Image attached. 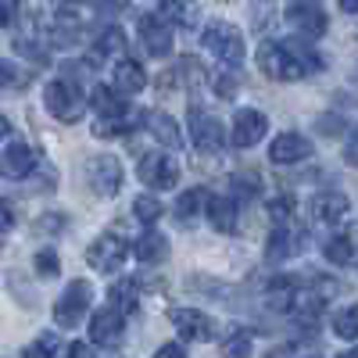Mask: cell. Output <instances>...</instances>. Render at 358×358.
I'll return each instance as SVG.
<instances>
[{
    "label": "cell",
    "instance_id": "3957f363",
    "mask_svg": "<svg viewBox=\"0 0 358 358\" xmlns=\"http://www.w3.org/2000/svg\"><path fill=\"white\" fill-rule=\"evenodd\" d=\"M43 108L50 111V118H57V122H65V126H76L83 122V115H86V97H83V90L69 79H54L43 86Z\"/></svg>",
    "mask_w": 358,
    "mask_h": 358
},
{
    "label": "cell",
    "instance_id": "7402d4cb",
    "mask_svg": "<svg viewBox=\"0 0 358 358\" xmlns=\"http://www.w3.org/2000/svg\"><path fill=\"white\" fill-rule=\"evenodd\" d=\"M158 15L169 25H179V29H194L197 18H201L194 0H158Z\"/></svg>",
    "mask_w": 358,
    "mask_h": 358
},
{
    "label": "cell",
    "instance_id": "7dc6e473",
    "mask_svg": "<svg viewBox=\"0 0 358 358\" xmlns=\"http://www.w3.org/2000/svg\"><path fill=\"white\" fill-rule=\"evenodd\" d=\"M8 136H11V122H8V118H4V115H0V143H4Z\"/></svg>",
    "mask_w": 358,
    "mask_h": 358
},
{
    "label": "cell",
    "instance_id": "d590c367",
    "mask_svg": "<svg viewBox=\"0 0 358 358\" xmlns=\"http://www.w3.org/2000/svg\"><path fill=\"white\" fill-rule=\"evenodd\" d=\"M15 50L22 54V57H29V62H36V65H50L47 62V50H43V43H33V40H15Z\"/></svg>",
    "mask_w": 358,
    "mask_h": 358
},
{
    "label": "cell",
    "instance_id": "7a4b0ae2",
    "mask_svg": "<svg viewBox=\"0 0 358 358\" xmlns=\"http://www.w3.org/2000/svg\"><path fill=\"white\" fill-rule=\"evenodd\" d=\"M201 47L215 57V62H222V65H229V69H236L244 62V54H248V47H244V33L236 29L233 22H222V18H215V22H208L204 25V33H201Z\"/></svg>",
    "mask_w": 358,
    "mask_h": 358
},
{
    "label": "cell",
    "instance_id": "ffe728a7",
    "mask_svg": "<svg viewBox=\"0 0 358 358\" xmlns=\"http://www.w3.org/2000/svg\"><path fill=\"white\" fill-rule=\"evenodd\" d=\"M0 169H4L11 179H25L36 169V151L29 143H11L4 151V158H0Z\"/></svg>",
    "mask_w": 358,
    "mask_h": 358
},
{
    "label": "cell",
    "instance_id": "e0dca14e",
    "mask_svg": "<svg viewBox=\"0 0 358 358\" xmlns=\"http://www.w3.org/2000/svg\"><path fill=\"white\" fill-rule=\"evenodd\" d=\"M143 126H147V133L158 140V147H183V133H179V126H176L172 115H165V111H147V115H143Z\"/></svg>",
    "mask_w": 358,
    "mask_h": 358
},
{
    "label": "cell",
    "instance_id": "9c48e42d",
    "mask_svg": "<svg viewBox=\"0 0 358 358\" xmlns=\"http://www.w3.org/2000/svg\"><path fill=\"white\" fill-rule=\"evenodd\" d=\"M126 255H129L126 236H118V233H101L97 241L90 244L86 262H90V268H97L101 276H108V273H115V268L126 262Z\"/></svg>",
    "mask_w": 358,
    "mask_h": 358
},
{
    "label": "cell",
    "instance_id": "f1b7e54d",
    "mask_svg": "<svg viewBox=\"0 0 358 358\" xmlns=\"http://www.w3.org/2000/svg\"><path fill=\"white\" fill-rule=\"evenodd\" d=\"M334 334L341 341H358V301L348 305V308H341L334 315Z\"/></svg>",
    "mask_w": 358,
    "mask_h": 358
},
{
    "label": "cell",
    "instance_id": "52a82bcc",
    "mask_svg": "<svg viewBox=\"0 0 358 358\" xmlns=\"http://www.w3.org/2000/svg\"><path fill=\"white\" fill-rule=\"evenodd\" d=\"M187 129H190V140L201 155H219L222 143H226V129L215 115H208L204 108H190L187 115Z\"/></svg>",
    "mask_w": 358,
    "mask_h": 358
},
{
    "label": "cell",
    "instance_id": "83f0119b",
    "mask_svg": "<svg viewBox=\"0 0 358 358\" xmlns=\"http://www.w3.org/2000/svg\"><path fill=\"white\" fill-rule=\"evenodd\" d=\"M322 255H326L330 265H351L355 262V236L351 233H334L330 241H326Z\"/></svg>",
    "mask_w": 358,
    "mask_h": 358
},
{
    "label": "cell",
    "instance_id": "836d02e7",
    "mask_svg": "<svg viewBox=\"0 0 358 358\" xmlns=\"http://www.w3.org/2000/svg\"><path fill=\"white\" fill-rule=\"evenodd\" d=\"M222 358H251V337L244 330H233L222 341Z\"/></svg>",
    "mask_w": 358,
    "mask_h": 358
},
{
    "label": "cell",
    "instance_id": "ab89813d",
    "mask_svg": "<svg viewBox=\"0 0 358 358\" xmlns=\"http://www.w3.org/2000/svg\"><path fill=\"white\" fill-rule=\"evenodd\" d=\"M11 226H15V208L0 197V233H8Z\"/></svg>",
    "mask_w": 358,
    "mask_h": 358
},
{
    "label": "cell",
    "instance_id": "44dd1931",
    "mask_svg": "<svg viewBox=\"0 0 358 358\" xmlns=\"http://www.w3.org/2000/svg\"><path fill=\"white\" fill-rule=\"evenodd\" d=\"M204 212H208V222L215 226V233L236 229V197H208Z\"/></svg>",
    "mask_w": 358,
    "mask_h": 358
},
{
    "label": "cell",
    "instance_id": "7bdbcfd3",
    "mask_svg": "<svg viewBox=\"0 0 358 358\" xmlns=\"http://www.w3.org/2000/svg\"><path fill=\"white\" fill-rule=\"evenodd\" d=\"M62 226H65L62 215H43V219H36V233H43V229H62Z\"/></svg>",
    "mask_w": 358,
    "mask_h": 358
},
{
    "label": "cell",
    "instance_id": "c3c4849f",
    "mask_svg": "<svg viewBox=\"0 0 358 358\" xmlns=\"http://www.w3.org/2000/svg\"><path fill=\"white\" fill-rule=\"evenodd\" d=\"M341 8H344L348 15H358V0H341Z\"/></svg>",
    "mask_w": 358,
    "mask_h": 358
},
{
    "label": "cell",
    "instance_id": "f546056e",
    "mask_svg": "<svg viewBox=\"0 0 358 358\" xmlns=\"http://www.w3.org/2000/svg\"><path fill=\"white\" fill-rule=\"evenodd\" d=\"M201 204H208V190H201V187H197V190H187L183 197L176 201V219H179V222H190V219L201 212Z\"/></svg>",
    "mask_w": 358,
    "mask_h": 358
},
{
    "label": "cell",
    "instance_id": "5bb4252c",
    "mask_svg": "<svg viewBox=\"0 0 358 358\" xmlns=\"http://www.w3.org/2000/svg\"><path fill=\"white\" fill-rule=\"evenodd\" d=\"M301 294H305V287L297 276H273L265 287V301L273 312H294L297 301H301Z\"/></svg>",
    "mask_w": 358,
    "mask_h": 358
},
{
    "label": "cell",
    "instance_id": "9a60e30c",
    "mask_svg": "<svg viewBox=\"0 0 358 358\" xmlns=\"http://www.w3.org/2000/svg\"><path fill=\"white\" fill-rule=\"evenodd\" d=\"M348 212H351V204L341 190H322V194L312 197V219L319 226H337Z\"/></svg>",
    "mask_w": 358,
    "mask_h": 358
},
{
    "label": "cell",
    "instance_id": "d4e9b609",
    "mask_svg": "<svg viewBox=\"0 0 358 358\" xmlns=\"http://www.w3.org/2000/svg\"><path fill=\"white\" fill-rule=\"evenodd\" d=\"M297 244L301 241L294 236V229L287 222H276L273 236H268V244H265V255H268V262H283V258H290L297 251Z\"/></svg>",
    "mask_w": 358,
    "mask_h": 358
},
{
    "label": "cell",
    "instance_id": "681fc988",
    "mask_svg": "<svg viewBox=\"0 0 358 358\" xmlns=\"http://www.w3.org/2000/svg\"><path fill=\"white\" fill-rule=\"evenodd\" d=\"M54 4H65L69 8V4H97V0H54Z\"/></svg>",
    "mask_w": 358,
    "mask_h": 358
},
{
    "label": "cell",
    "instance_id": "5b68a950",
    "mask_svg": "<svg viewBox=\"0 0 358 358\" xmlns=\"http://www.w3.org/2000/svg\"><path fill=\"white\" fill-rule=\"evenodd\" d=\"M136 176H140V183L147 190H155V194H165L179 183V165L172 155H162V151H151V155H143L140 165H136Z\"/></svg>",
    "mask_w": 358,
    "mask_h": 358
},
{
    "label": "cell",
    "instance_id": "277c9868",
    "mask_svg": "<svg viewBox=\"0 0 358 358\" xmlns=\"http://www.w3.org/2000/svg\"><path fill=\"white\" fill-rule=\"evenodd\" d=\"M90 305H94V287L86 280H72L69 290L54 301V322L65 326V330H76V326L90 315Z\"/></svg>",
    "mask_w": 358,
    "mask_h": 358
},
{
    "label": "cell",
    "instance_id": "7c38bea8",
    "mask_svg": "<svg viewBox=\"0 0 358 358\" xmlns=\"http://www.w3.org/2000/svg\"><path fill=\"white\" fill-rule=\"evenodd\" d=\"M265 133H268V118L258 108H244V111L233 115V133H229L233 147L248 151V147H255V143L265 140Z\"/></svg>",
    "mask_w": 358,
    "mask_h": 358
},
{
    "label": "cell",
    "instance_id": "e575fe53",
    "mask_svg": "<svg viewBox=\"0 0 358 358\" xmlns=\"http://www.w3.org/2000/svg\"><path fill=\"white\" fill-rule=\"evenodd\" d=\"M294 212H297V208H294V197L290 194H280V197L268 201V215H273L276 222H290Z\"/></svg>",
    "mask_w": 358,
    "mask_h": 358
},
{
    "label": "cell",
    "instance_id": "bcb514c9",
    "mask_svg": "<svg viewBox=\"0 0 358 358\" xmlns=\"http://www.w3.org/2000/svg\"><path fill=\"white\" fill-rule=\"evenodd\" d=\"M265 358H290V348H287V344H280L276 351H273V348H268V355H265Z\"/></svg>",
    "mask_w": 358,
    "mask_h": 358
},
{
    "label": "cell",
    "instance_id": "6da1fadb",
    "mask_svg": "<svg viewBox=\"0 0 358 358\" xmlns=\"http://www.w3.org/2000/svg\"><path fill=\"white\" fill-rule=\"evenodd\" d=\"M258 69H262V76L276 79V83H297V79L319 72L322 57L308 47L305 36L283 40V43L280 40H262V47H258Z\"/></svg>",
    "mask_w": 358,
    "mask_h": 358
},
{
    "label": "cell",
    "instance_id": "8d00e7d4",
    "mask_svg": "<svg viewBox=\"0 0 358 358\" xmlns=\"http://www.w3.org/2000/svg\"><path fill=\"white\" fill-rule=\"evenodd\" d=\"M36 273L47 276V280H54L57 273H62V265H57V255L54 251H40L36 255Z\"/></svg>",
    "mask_w": 358,
    "mask_h": 358
},
{
    "label": "cell",
    "instance_id": "8992f818",
    "mask_svg": "<svg viewBox=\"0 0 358 358\" xmlns=\"http://www.w3.org/2000/svg\"><path fill=\"white\" fill-rule=\"evenodd\" d=\"M283 22L305 40H319L326 29H330V18H326V11L315 4V0H294V4H287Z\"/></svg>",
    "mask_w": 358,
    "mask_h": 358
},
{
    "label": "cell",
    "instance_id": "b9f144b4",
    "mask_svg": "<svg viewBox=\"0 0 358 358\" xmlns=\"http://www.w3.org/2000/svg\"><path fill=\"white\" fill-rule=\"evenodd\" d=\"M344 162L358 169V129H355V133L348 136V143H344Z\"/></svg>",
    "mask_w": 358,
    "mask_h": 358
},
{
    "label": "cell",
    "instance_id": "f6af8a7d",
    "mask_svg": "<svg viewBox=\"0 0 358 358\" xmlns=\"http://www.w3.org/2000/svg\"><path fill=\"white\" fill-rule=\"evenodd\" d=\"M15 79H18L15 65H8V62H0V90H4V86H11Z\"/></svg>",
    "mask_w": 358,
    "mask_h": 358
},
{
    "label": "cell",
    "instance_id": "d6a6232c",
    "mask_svg": "<svg viewBox=\"0 0 358 358\" xmlns=\"http://www.w3.org/2000/svg\"><path fill=\"white\" fill-rule=\"evenodd\" d=\"M57 348H62L57 334H40L33 344L22 351V358H57Z\"/></svg>",
    "mask_w": 358,
    "mask_h": 358
},
{
    "label": "cell",
    "instance_id": "f907efd6",
    "mask_svg": "<svg viewBox=\"0 0 358 358\" xmlns=\"http://www.w3.org/2000/svg\"><path fill=\"white\" fill-rule=\"evenodd\" d=\"M337 358H358V348H348L344 355H337Z\"/></svg>",
    "mask_w": 358,
    "mask_h": 358
},
{
    "label": "cell",
    "instance_id": "f35d334b",
    "mask_svg": "<svg viewBox=\"0 0 358 358\" xmlns=\"http://www.w3.org/2000/svg\"><path fill=\"white\" fill-rule=\"evenodd\" d=\"M212 83H215V94H219L222 101H233V97H236V76H229V72H219Z\"/></svg>",
    "mask_w": 358,
    "mask_h": 358
},
{
    "label": "cell",
    "instance_id": "ac0fdd59",
    "mask_svg": "<svg viewBox=\"0 0 358 358\" xmlns=\"http://www.w3.org/2000/svg\"><path fill=\"white\" fill-rule=\"evenodd\" d=\"M90 104L97 108V115L101 118H111V115H126V111H133L129 108V97L122 94L118 86H104V83H97L94 86V94H90Z\"/></svg>",
    "mask_w": 358,
    "mask_h": 358
},
{
    "label": "cell",
    "instance_id": "603a6c76",
    "mask_svg": "<svg viewBox=\"0 0 358 358\" xmlns=\"http://www.w3.org/2000/svg\"><path fill=\"white\" fill-rule=\"evenodd\" d=\"M140 126V111H126V115H111V118H101L97 115V122H94V136L101 140H111V136H126Z\"/></svg>",
    "mask_w": 358,
    "mask_h": 358
},
{
    "label": "cell",
    "instance_id": "1f68e13d",
    "mask_svg": "<svg viewBox=\"0 0 358 358\" xmlns=\"http://www.w3.org/2000/svg\"><path fill=\"white\" fill-rule=\"evenodd\" d=\"M229 190H233V197L236 201H248V197H258L262 194V179L255 176V172H236L233 179H229Z\"/></svg>",
    "mask_w": 358,
    "mask_h": 358
},
{
    "label": "cell",
    "instance_id": "74e56055",
    "mask_svg": "<svg viewBox=\"0 0 358 358\" xmlns=\"http://www.w3.org/2000/svg\"><path fill=\"white\" fill-rule=\"evenodd\" d=\"M22 15V0H0V29H11Z\"/></svg>",
    "mask_w": 358,
    "mask_h": 358
},
{
    "label": "cell",
    "instance_id": "cb8c5ba5",
    "mask_svg": "<svg viewBox=\"0 0 358 358\" xmlns=\"http://www.w3.org/2000/svg\"><path fill=\"white\" fill-rule=\"evenodd\" d=\"M108 305H115L122 315H133L140 308V283L136 280H115L108 290Z\"/></svg>",
    "mask_w": 358,
    "mask_h": 358
},
{
    "label": "cell",
    "instance_id": "8fae6325",
    "mask_svg": "<svg viewBox=\"0 0 358 358\" xmlns=\"http://www.w3.org/2000/svg\"><path fill=\"white\" fill-rule=\"evenodd\" d=\"M172 326H176V334L183 337L187 344H204V341L215 337V319L204 315L201 308H176L172 312Z\"/></svg>",
    "mask_w": 358,
    "mask_h": 358
},
{
    "label": "cell",
    "instance_id": "ba28073f",
    "mask_svg": "<svg viewBox=\"0 0 358 358\" xmlns=\"http://www.w3.org/2000/svg\"><path fill=\"white\" fill-rule=\"evenodd\" d=\"M86 183L94 194L101 197H115L118 190H122V162H118L115 155H94L86 158Z\"/></svg>",
    "mask_w": 358,
    "mask_h": 358
},
{
    "label": "cell",
    "instance_id": "2e32d148",
    "mask_svg": "<svg viewBox=\"0 0 358 358\" xmlns=\"http://www.w3.org/2000/svg\"><path fill=\"white\" fill-rule=\"evenodd\" d=\"M312 155V143L301 136V133H280L268 147V158L276 165H294V162H305Z\"/></svg>",
    "mask_w": 358,
    "mask_h": 358
},
{
    "label": "cell",
    "instance_id": "4fadbf2b",
    "mask_svg": "<svg viewBox=\"0 0 358 358\" xmlns=\"http://www.w3.org/2000/svg\"><path fill=\"white\" fill-rule=\"evenodd\" d=\"M136 33H140V43L151 57H169L172 54V29L162 15H140Z\"/></svg>",
    "mask_w": 358,
    "mask_h": 358
},
{
    "label": "cell",
    "instance_id": "60d3db41",
    "mask_svg": "<svg viewBox=\"0 0 358 358\" xmlns=\"http://www.w3.org/2000/svg\"><path fill=\"white\" fill-rule=\"evenodd\" d=\"M155 358H187V348L172 341V344H162V348L155 351Z\"/></svg>",
    "mask_w": 358,
    "mask_h": 358
},
{
    "label": "cell",
    "instance_id": "484cf974",
    "mask_svg": "<svg viewBox=\"0 0 358 358\" xmlns=\"http://www.w3.org/2000/svg\"><path fill=\"white\" fill-rule=\"evenodd\" d=\"M133 251L143 265H162L169 258V241H165V233H143L133 244Z\"/></svg>",
    "mask_w": 358,
    "mask_h": 358
},
{
    "label": "cell",
    "instance_id": "d6986e66",
    "mask_svg": "<svg viewBox=\"0 0 358 358\" xmlns=\"http://www.w3.org/2000/svg\"><path fill=\"white\" fill-rule=\"evenodd\" d=\"M115 86L122 90L126 97L140 94V90L147 86V72H143V65H140V62H133L129 54H122V57L115 62Z\"/></svg>",
    "mask_w": 358,
    "mask_h": 358
},
{
    "label": "cell",
    "instance_id": "4316f807",
    "mask_svg": "<svg viewBox=\"0 0 358 358\" xmlns=\"http://www.w3.org/2000/svg\"><path fill=\"white\" fill-rule=\"evenodd\" d=\"M126 47H129V40H126L122 29H118V25H104L101 33H97V40H94V65H97V57H108V54L122 57Z\"/></svg>",
    "mask_w": 358,
    "mask_h": 358
},
{
    "label": "cell",
    "instance_id": "4dcf8cb0",
    "mask_svg": "<svg viewBox=\"0 0 358 358\" xmlns=\"http://www.w3.org/2000/svg\"><path fill=\"white\" fill-rule=\"evenodd\" d=\"M162 212H165V208H162V201H158L155 194H140V197L133 201V215H136L143 226H155V222L162 219Z\"/></svg>",
    "mask_w": 358,
    "mask_h": 358
},
{
    "label": "cell",
    "instance_id": "30bf717a",
    "mask_svg": "<svg viewBox=\"0 0 358 358\" xmlns=\"http://www.w3.org/2000/svg\"><path fill=\"white\" fill-rule=\"evenodd\" d=\"M122 334H126V315L118 312L115 305L97 308L94 315H90V344L118 348V344H122Z\"/></svg>",
    "mask_w": 358,
    "mask_h": 358
},
{
    "label": "cell",
    "instance_id": "ee69618b",
    "mask_svg": "<svg viewBox=\"0 0 358 358\" xmlns=\"http://www.w3.org/2000/svg\"><path fill=\"white\" fill-rule=\"evenodd\" d=\"M62 358H94V355H90V348H86V344L72 341V344L65 348V355H62Z\"/></svg>",
    "mask_w": 358,
    "mask_h": 358
}]
</instances>
